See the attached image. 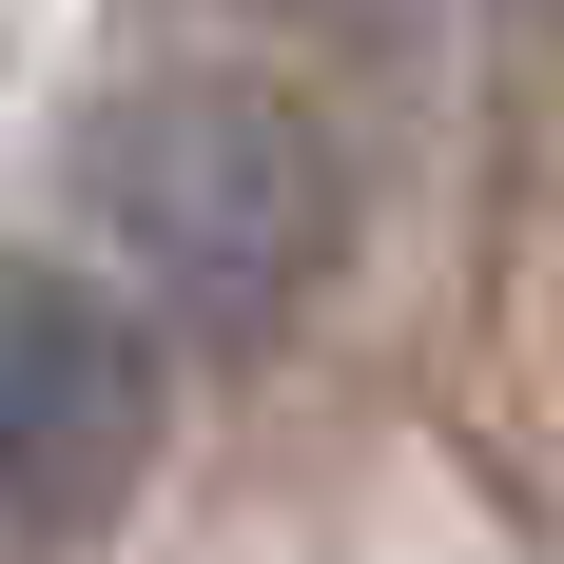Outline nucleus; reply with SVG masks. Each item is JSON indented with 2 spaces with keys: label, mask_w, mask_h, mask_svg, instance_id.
<instances>
[{
  "label": "nucleus",
  "mask_w": 564,
  "mask_h": 564,
  "mask_svg": "<svg viewBox=\"0 0 564 564\" xmlns=\"http://www.w3.org/2000/svg\"><path fill=\"white\" fill-rule=\"evenodd\" d=\"M58 215H78V253L156 332H273L292 292L332 273V234H350V156H332V117H312V78L175 58V78H137V98L78 117Z\"/></svg>",
  "instance_id": "obj_1"
},
{
  "label": "nucleus",
  "mask_w": 564,
  "mask_h": 564,
  "mask_svg": "<svg viewBox=\"0 0 564 564\" xmlns=\"http://www.w3.org/2000/svg\"><path fill=\"white\" fill-rule=\"evenodd\" d=\"M156 467V312L98 253H0V507L98 525Z\"/></svg>",
  "instance_id": "obj_2"
},
{
  "label": "nucleus",
  "mask_w": 564,
  "mask_h": 564,
  "mask_svg": "<svg viewBox=\"0 0 564 564\" xmlns=\"http://www.w3.org/2000/svg\"><path fill=\"white\" fill-rule=\"evenodd\" d=\"M175 20L273 40V78H292V58H409V0H175Z\"/></svg>",
  "instance_id": "obj_3"
}]
</instances>
